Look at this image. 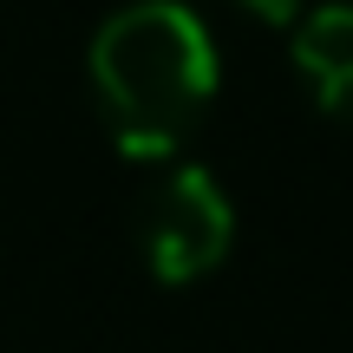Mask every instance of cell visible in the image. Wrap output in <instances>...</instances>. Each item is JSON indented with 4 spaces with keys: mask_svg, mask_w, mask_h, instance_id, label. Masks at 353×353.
<instances>
[{
    "mask_svg": "<svg viewBox=\"0 0 353 353\" xmlns=\"http://www.w3.org/2000/svg\"><path fill=\"white\" fill-rule=\"evenodd\" d=\"M92 85L131 157H164L216 105V46L183 0H131L92 39Z\"/></svg>",
    "mask_w": 353,
    "mask_h": 353,
    "instance_id": "obj_1",
    "label": "cell"
},
{
    "mask_svg": "<svg viewBox=\"0 0 353 353\" xmlns=\"http://www.w3.org/2000/svg\"><path fill=\"white\" fill-rule=\"evenodd\" d=\"M138 242H144V268L170 288L210 275L236 242V210H229L223 183L210 170H164L138 203Z\"/></svg>",
    "mask_w": 353,
    "mask_h": 353,
    "instance_id": "obj_2",
    "label": "cell"
},
{
    "mask_svg": "<svg viewBox=\"0 0 353 353\" xmlns=\"http://www.w3.org/2000/svg\"><path fill=\"white\" fill-rule=\"evenodd\" d=\"M294 65H301L307 92L321 99V112L353 125V0H327V7L301 13Z\"/></svg>",
    "mask_w": 353,
    "mask_h": 353,
    "instance_id": "obj_3",
    "label": "cell"
},
{
    "mask_svg": "<svg viewBox=\"0 0 353 353\" xmlns=\"http://www.w3.org/2000/svg\"><path fill=\"white\" fill-rule=\"evenodd\" d=\"M242 13H255V20H294L301 13V0H236Z\"/></svg>",
    "mask_w": 353,
    "mask_h": 353,
    "instance_id": "obj_4",
    "label": "cell"
}]
</instances>
